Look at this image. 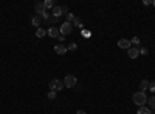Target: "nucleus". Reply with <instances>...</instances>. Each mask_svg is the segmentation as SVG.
<instances>
[{"label": "nucleus", "mask_w": 155, "mask_h": 114, "mask_svg": "<svg viewBox=\"0 0 155 114\" xmlns=\"http://www.w3.org/2000/svg\"><path fill=\"white\" fill-rule=\"evenodd\" d=\"M58 39H59L61 42H64V40H65V35H62V34H59V37H58Z\"/></svg>", "instance_id": "nucleus-25"}, {"label": "nucleus", "mask_w": 155, "mask_h": 114, "mask_svg": "<svg viewBox=\"0 0 155 114\" xmlns=\"http://www.w3.org/2000/svg\"><path fill=\"white\" fill-rule=\"evenodd\" d=\"M45 22H47L48 25H53V23H56V22H58V17H53V16H50V17H48V19H47Z\"/></svg>", "instance_id": "nucleus-18"}, {"label": "nucleus", "mask_w": 155, "mask_h": 114, "mask_svg": "<svg viewBox=\"0 0 155 114\" xmlns=\"http://www.w3.org/2000/svg\"><path fill=\"white\" fill-rule=\"evenodd\" d=\"M47 34H48L50 37H56V39H58V37H59V34H61V31H59L58 28H54V26H51V28L47 31Z\"/></svg>", "instance_id": "nucleus-10"}, {"label": "nucleus", "mask_w": 155, "mask_h": 114, "mask_svg": "<svg viewBox=\"0 0 155 114\" xmlns=\"http://www.w3.org/2000/svg\"><path fill=\"white\" fill-rule=\"evenodd\" d=\"M132 100H134V103H135V105H138V106H144L146 102H147V97H146L144 93L138 91V93H135V94L132 96Z\"/></svg>", "instance_id": "nucleus-1"}, {"label": "nucleus", "mask_w": 155, "mask_h": 114, "mask_svg": "<svg viewBox=\"0 0 155 114\" xmlns=\"http://www.w3.org/2000/svg\"><path fill=\"white\" fill-rule=\"evenodd\" d=\"M44 5H45V8H51V9L54 8V2H53V0H45Z\"/></svg>", "instance_id": "nucleus-15"}, {"label": "nucleus", "mask_w": 155, "mask_h": 114, "mask_svg": "<svg viewBox=\"0 0 155 114\" xmlns=\"http://www.w3.org/2000/svg\"><path fill=\"white\" fill-rule=\"evenodd\" d=\"M147 88H149V82H147V80H141V82H140V91H141V93H144Z\"/></svg>", "instance_id": "nucleus-12"}, {"label": "nucleus", "mask_w": 155, "mask_h": 114, "mask_svg": "<svg viewBox=\"0 0 155 114\" xmlns=\"http://www.w3.org/2000/svg\"><path fill=\"white\" fill-rule=\"evenodd\" d=\"M68 49H70V51H74V49H76V43H70Z\"/></svg>", "instance_id": "nucleus-23"}, {"label": "nucleus", "mask_w": 155, "mask_h": 114, "mask_svg": "<svg viewBox=\"0 0 155 114\" xmlns=\"http://www.w3.org/2000/svg\"><path fill=\"white\" fill-rule=\"evenodd\" d=\"M45 34H47V31H45L44 28H37V31H36V35H37V37H44Z\"/></svg>", "instance_id": "nucleus-17"}, {"label": "nucleus", "mask_w": 155, "mask_h": 114, "mask_svg": "<svg viewBox=\"0 0 155 114\" xmlns=\"http://www.w3.org/2000/svg\"><path fill=\"white\" fill-rule=\"evenodd\" d=\"M137 114H150V109L146 108V106H140V109H138Z\"/></svg>", "instance_id": "nucleus-13"}, {"label": "nucleus", "mask_w": 155, "mask_h": 114, "mask_svg": "<svg viewBox=\"0 0 155 114\" xmlns=\"http://www.w3.org/2000/svg\"><path fill=\"white\" fill-rule=\"evenodd\" d=\"M64 88V82L62 80H59V79H53V80H50V90L51 91H54V93H58V91H61Z\"/></svg>", "instance_id": "nucleus-3"}, {"label": "nucleus", "mask_w": 155, "mask_h": 114, "mask_svg": "<svg viewBox=\"0 0 155 114\" xmlns=\"http://www.w3.org/2000/svg\"><path fill=\"white\" fill-rule=\"evenodd\" d=\"M62 82H64V86H65V88H73V86H76L78 79L74 77L73 74H68V75H65V79H64Z\"/></svg>", "instance_id": "nucleus-2"}, {"label": "nucleus", "mask_w": 155, "mask_h": 114, "mask_svg": "<svg viewBox=\"0 0 155 114\" xmlns=\"http://www.w3.org/2000/svg\"><path fill=\"white\" fill-rule=\"evenodd\" d=\"M54 51H56V54H65V53L68 51V48H65L62 43H59V45L54 46Z\"/></svg>", "instance_id": "nucleus-9"}, {"label": "nucleus", "mask_w": 155, "mask_h": 114, "mask_svg": "<svg viewBox=\"0 0 155 114\" xmlns=\"http://www.w3.org/2000/svg\"><path fill=\"white\" fill-rule=\"evenodd\" d=\"M147 103H149L150 109H153V111H155V96H152L150 99H147Z\"/></svg>", "instance_id": "nucleus-14"}, {"label": "nucleus", "mask_w": 155, "mask_h": 114, "mask_svg": "<svg viewBox=\"0 0 155 114\" xmlns=\"http://www.w3.org/2000/svg\"><path fill=\"white\" fill-rule=\"evenodd\" d=\"M31 23L34 25V26H37V28H41V23H42V17H41V16H36V17H33Z\"/></svg>", "instance_id": "nucleus-11"}, {"label": "nucleus", "mask_w": 155, "mask_h": 114, "mask_svg": "<svg viewBox=\"0 0 155 114\" xmlns=\"http://www.w3.org/2000/svg\"><path fill=\"white\" fill-rule=\"evenodd\" d=\"M140 53L143 54V56H146V54H147V49H146V48H141V49H140Z\"/></svg>", "instance_id": "nucleus-24"}, {"label": "nucleus", "mask_w": 155, "mask_h": 114, "mask_svg": "<svg viewBox=\"0 0 155 114\" xmlns=\"http://www.w3.org/2000/svg\"><path fill=\"white\" fill-rule=\"evenodd\" d=\"M76 114H85V111H82V109H79V111H78Z\"/></svg>", "instance_id": "nucleus-26"}, {"label": "nucleus", "mask_w": 155, "mask_h": 114, "mask_svg": "<svg viewBox=\"0 0 155 114\" xmlns=\"http://www.w3.org/2000/svg\"><path fill=\"white\" fill-rule=\"evenodd\" d=\"M34 9H36V12H39V14H44L45 12V5H44V2H37L36 5H34Z\"/></svg>", "instance_id": "nucleus-7"}, {"label": "nucleus", "mask_w": 155, "mask_h": 114, "mask_svg": "<svg viewBox=\"0 0 155 114\" xmlns=\"http://www.w3.org/2000/svg\"><path fill=\"white\" fill-rule=\"evenodd\" d=\"M71 29H73V25H71V23H68V22H64V23L61 25V28H59V31H61V34H62V35L70 34V32H71Z\"/></svg>", "instance_id": "nucleus-4"}, {"label": "nucleus", "mask_w": 155, "mask_h": 114, "mask_svg": "<svg viewBox=\"0 0 155 114\" xmlns=\"http://www.w3.org/2000/svg\"><path fill=\"white\" fill-rule=\"evenodd\" d=\"M48 99H50V100H54V99H56V93H54V91H50V93H48Z\"/></svg>", "instance_id": "nucleus-20"}, {"label": "nucleus", "mask_w": 155, "mask_h": 114, "mask_svg": "<svg viewBox=\"0 0 155 114\" xmlns=\"http://www.w3.org/2000/svg\"><path fill=\"white\" fill-rule=\"evenodd\" d=\"M153 6H155V0H153Z\"/></svg>", "instance_id": "nucleus-27"}, {"label": "nucleus", "mask_w": 155, "mask_h": 114, "mask_svg": "<svg viewBox=\"0 0 155 114\" xmlns=\"http://www.w3.org/2000/svg\"><path fill=\"white\" fill-rule=\"evenodd\" d=\"M64 14V11H62V6H54L53 8V11H51V16H53V17H61Z\"/></svg>", "instance_id": "nucleus-8"}, {"label": "nucleus", "mask_w": 155, "mask_h": 114, "mask_svg": "<svg viewBox=\"0 0 155 114\" xmlns=\"http://www.w3.org/2000/svg\"><path fill=\"white\" fill-rule=\"evenodd\" d=\"M65 19H67L65 22H68V23H71V22L74 20V16L71 14V12H67V14H65Z\"/></svg>", "instance_id": "nucleus-19"}, {"label": "nucleus", "mask_w": 155, "mask_h": 114, "mask_svg": "<svg viewBox=\"0 0 155 114\" xmlns=\"http://www.w3.org/2000/svg\"><path fill=\"white\" fill-rule=\"evenodd\" d=\"M149 90H150L152 93H155V80H153V82H149Z\"/></svg>", "instance_id": "nucleus-21"}, {"label": "nucleus", "mask_w": 155, "mask_h": 114, "mask_svg": "<svg viewBox=\"0 0 155 114\" xmlns=\"http://www.w3.org/2000/svg\"><path fill=\"white\" fill-rule=\"evenodd\" d=\"M130 40H127V39H121V40H118V46L121 48V49H129L130 48Z\"/></svg>", "instance_id": "nucleus-6"}, {"label": "nucleus", "mask_w": 155, "mask_h": 114, "mask_svg": "<svg viewBox=\"0 0 155 114\" xmlns=\"http://www.w3.org/2000/svg\"><path fill=\"white\" fill-rule=\"evenodd\" d=\"M71 25H74V26H78V28H82V22H81V19H78V17H74Z\"/></svg>", "instance_id": "nucleus-16"}, {"label": "nucleus", "mask_w": 155, "mask_h": 114, "mask_svg": "<svg viewBox=\"0 0 155 114\" xmlns=\"http://www.w3.org/2000/svg\"><path fill=\"white\" fill-rule=\"evenodd\" d=\"M130 43H135V45H140V39H138V37H134V39L130 40Z\"/></svg>", "instance_id": "nucleus-22"}, {"label": "nucleus", "mask_w": 155, "mask_h": 114, "mask_svg": "<svg viewBox=\"0 0 155 114\" xmlns=\"http://www.w3.org/2000/svg\"><path fill=\"white\" fill-rule=\"evenodd\" d=\"M127 54H129V57H130V59H137L138 56H140V48H129L127 49Z\"/></svg>", "instance_id": "nucleus-5"}]
</instances>
